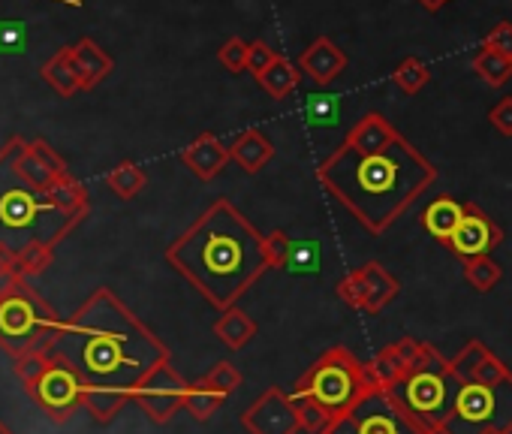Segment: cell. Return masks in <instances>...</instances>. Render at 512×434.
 Listing matches in <instances>:
<instances>
[{
  "instance_id": "1",
  "label": "cell",
  "mask_w": 512,
  "mask_h": 434,
  "mask_svg": "<svg viewBox=\"0 0 512 434\" xmlns=\"http://www.w3.org/2000/svg\"><path fill=\"white\" fill-rule=\"evenodd\" d=\"M317 181L356 217L359 227L371 236H383L437 181V166L401 133L374 151L341 139V145L320 160Z\"/></svg>"
},
{
  "instance_id": "2",
  "label": "cell",
  "mask_w": 512,
  "mask_h": 434,
  "mask_svg": "<svg viewBox=\"0 0 512 434\" xmlns=\"http://www.w3.org/2000/svg\"><path fill=\"white\" fill-rule=\"evenodd\" d=\"M55 353L64 356L88 386L136 392V386L169 362V347L106 287L94 290L61 326Z\"/></svg>"
},
{
  "instance_id": "3",
  "label": "cell",
  "mask_w": 512,
  "mask_h": 434,
  "mask_svg": "<svg viewBox=\"0 0 512 434\" xmlns=\"http://www.w3.org/2000/svg\"><path fill=\"white\" fill-rule=\"evenodd\" d=\"M166 263L211 308L226 311L269 272L266 236L220 196L166 248Z\"/></svg>"
},
{
  "instance_id": "4",
  "label": "cell",
  "mask_w": 512,
  "mask_h": 434,
  "mask_svg": "<svg viewBox=\"0 0 512 434\" xmlns=\"http://www.w3.org/2000/svg\"><path fill=\"white\" fill-rule=\"evenodd\" d=\"M374 389L377 383L371 380L368 362H362L350 347L335 344L311 362L290 395L299 404L302 431L320 434L335 416L356 410Z\"/></svg>"
},
{
  "instance_id": "5",
  "label": "cell",
  "mask_w": 512,
  "mask_h": 434,
  "mask_svg": "<svg viewBox=\"0 0 512 434\" xmlns=\"http://www.w3.org/2000/svg\"><path fill=\"white\" fill-rule=\"evenodd\" d=\"M82 217L67 214L55 205L52 193L34 187L19 169H16V142H10L0 151V227L7 230L4 245L16 248L25 245H58Z\"/></svg>"
},
{
  "instance_id": "6",
  "label": "cell",
  "mask_w": 512,
  "mask_h": 434,
  "mask_svg": "<svg viewBox=\"0 0 512 434\" xmlns=\"http://www.w3.org/2000/svg\"><path fill=\"white\" fill-rule=\"evenodd\" d=\"M64 320L25 281L0 287V347L10 356L28 350H55Z\"/></svg>"
},
{
  "instance_id": "7",
  "label": "cell",
  "mask_w": 512,
  "mask_h": 434,
  "mask_svg": "<svg viewBox=\"0 0 512 434\" xmlns=\"http://www.w3.org/2000/svg\"><path fill=\"white\" fill-rule=\"evenodd\" d=\"M458 374L452 371V362L434 347L425 341L422 347V356L419 362L407 371V377L392 389L422 422H428L437 434H440V425L446 422L449 410H452V401L458 395Z\"/></svg>"
},
{
  "instance_id": "8",
  "label": "cell",
  "mask_w": 512,
  "mask_h": 434,
  "mask_svg": "<svg viewBox=\"0 0 512 434\" xmlns=\"http://www.w3.org/2000/svg\"><path fill=\"white\" fill-rule=\"evenodd\" d=\"M440 434H512V380L461 383Z\"/></svg>"
},
{
  "instance_id": "9",
  "label": "cell",
  "mask_w": 512,
  "mask_h": 434,
  "mask_svg": "<svg viewBox=\"0 0 512 434\" xmlns=\"http://www.w3.org/2000/svg\"><path fill=\"white\" fill-rule=\"evenodd\" d=\"M350 413L356 419L359 434H437L392 389L380 386Z\"/></svg>"
},
{
  "instance_id": "10",
  "label": "cell",
  "mask_w": 512,
  "mask_h": 434,
  "mask_svg": "<svg viewBox=\"0 0 512 434\" xmlns=\"http://www.w3.org/2000/svg\"><path fill=\"white\" fill-rule=\"evenodd\" d=\"M31 398L40 404V410L49 419L67 422L76 410H85V380L64 356L55 353L52 365L34 386Z\"/></svg>"
},
{
  "instance_id": "11",
  "label": "cell",
  "mask_w": 512,
  "mask_h": 434,
  "mask_svg": "<svg viewBox=\"0 0 512 434\" xmlns=\"http://www.w3.org/2000/svg\"><path fill=\"white\" fill-rule=\"evenodd\" d=\"M247 434H299L302 416L299 404L281 386H269L263 395H256L238 416Z\"/></svg>"
},
{
  "instance_id": "12",
  "label": "cell",
  "mask_w": 512,
  "mask_h": 434,
  "mask_svg": "<svg viewBox=\"0 0 512 434\" xmlns=\"http://www.w3.org/2000/svg\"><path fill=\"white\" fill-rule=\"evenodd\" d=\"M187 389L190 383L172 368V362H160L133 392V401L139 404V410L163 425L169 422L178 410H184V401H187Z\"/></svg>"
},
{
  "instance_id": "13",
  "label": "cell",
  "mask_w": 512,
  "mask_h": 434,
  "mask_svg": "<svg viewBox=\"0 0 512 434\" xmlns=\"http://www.w3.org/2000/svg\"><path fill=\"white\" fill-rule=\"evenodd\" d=\"M500 242H503V230L476 202H464V221L455 230V236L446 242V248L458 260H473V257H491V251Z\"/></svg>"
},
{
  "instance_id": "14",
  "label": "cell",
  "mask_w": 512,
  "mask_h": 434,
  "mask_svg": "<svg viewBox=\"0 0 512 434\" xmlns=\"http://www.w3.org/2000/svg\"><path fill=\"white\" fill-rule=\"evenodd\" d=\"M452 371L458 374L461 383H482V386H497L512 380L509 365L491 350L485 347L479 338H470L452 359Z\"/></svg>"
},
{
  "instance_id": "15",
  "label": "cell",
  "mask_w": 512,
  "mask_h": 434,
  "mask_svg": "<svg viewBox=\"0 0 512 434\" xmlns=\"http://www.w3.org/2000/svg\"><path fill=\"white\" fill-rule=\"evenodd\" d=\"M422 347H425V341H419V338H401V341H395V344L380 347V350L368 359L371 380H374L380 389H395V386L407 377V371L419 362Z\"/></svg>"
},
{
  "instance_id": "16",
  "label": "cell",
  "mask_w": 512,
  "mask_h": 434,
  "mask_svg": "<svg viewBox=\"0 0 512 434\" xmlns=\"http://www.w3.org/2000/svg\"><path fill=\"white\" fill-rule=\"evenodd\" d=\"M299 70L317 85V88H329L344 70H347V52L335 43V40H329V37H317L302 55H299Z\"/></svg>"
},
{
  "instance_id": "17",
  "label": "cell",
  "mask_w": 512,
  "mask_h": 434,
  "mask_svg": "<svg viewBox=\"0 0 512 434\" xmlns=\"http://www.w3.org/2000/svg\"><path fill=\"white\" fill-rule=\"evenodd\" d=\"M229 145H223L214 133H199L190 145L181 148V163L199 178V181H211L217 178L226 163H229Z\"/></svg>"
},
{
  "instance_id": "18",
  "label": "cell",
  "mask_w": 512,
  "mask_h": 434,
  "mask_svg": "<svg viewBox=\"0 0 512 434\" xmlns=\"http://www.w3.org/2000/svg\"><path fill=\"white\" fill-rule=\"evenodd\" d=\"M229 157H232L244 172L256 175V172H263V169L272 163V157H275V142H272L263 130L250 127V130H244V133H238V136L232 139Z\"/></svg>"
},
{
  "instance_id": "19",
  "label": "cell",
  "mask_w": 512,
  "mask_h": 434,
  "mask_svg": "<svg viewBox=\"0 0 512 434\" xmlns=\"http://www.w3.org/2000/svg\"><path fill=\"white\" fill-rule=\"evenodd\" d=\"M464 221V202L452 199V196H437L425 205L422 211V227L431 239H437L440 245H446L455 230Z\"/></svg>"
},
{
  "instance_id": "20",
  "label": "cell",
  "mask_w": 512,
  "mask_h": 434,
  "mask_svg": "<svg viewBox=\"0 0 512 434\" xmlns=\"http://www.w3.org/2000/svg\"><path fill=\"white\" fill-rule=\"evenodd\" d=\"M362 278H365V287H368V305H365V314H380L383 308H389L398 293H401V281L386 269L380 266L377 260H368L365 266H359Z\"/></svg>"
},
{
  "instance_id": "21",
  "label": "cell",
  "mask_w": 512,
  "mask_h": 434,
  "mask_svg": "<svg viewBox=\"0 0 512 434\" xmlns=\"http://www.w3.org/2000/svg\"><path fill=\"white\" fill-rule=\"evenodd\" d=\"M211 329H214V335L220 338V344L229 347V350H244V347L256 338V332H260L256 320H253L247 311H241L238 305L220 311V317L214 320Z\"/></svg>"
},
{
  "instance_id": "22",
  "label": "cell",
  "mask_w": 512,
  "mask_h": 434,
  "mask_svg": "<svg viewBox=\"0 0 512 434\" xmlns=\"http://www.w3.org/2000/svg\"><path fill=\"white\" fill-rule=\"evenodd\" d=\"M130 401H133V392H127V389L88 386V383H85V410H88L91 419L100 422V425H109Z\"/></svg>"
},
{
  "instance_id": "23",
  "label": "cell",
  "mask_w": 512,
  "mask_h": 434,
  "mask_svg": "<svg viewBox=\"0 0 512 434\" xmlns=\"http://www.w3.org/2000/svg\"><path fill=\"white\" fill-rule=\"evenodd\" d=\"M73 61H76V73L82 79V91L100 85L109 73H112V58L94 43V40H82L73 49Z\"/></svg>"
},
{
  "instance_id": "24",
  "label": "cell",
  "mask_w": 512,
  "mask_h": 434,
  "mask_svg": "<svg viewBox=\"0 0 512 434\" xmlns=\"http://www.w3.org/2000/svg\"><path fill=\"white\" fill-rule=\"evenodd\" d=\"M260 82V88L272 97V100H287L296 88H299V82H302V70H299V64H293L284 52L272 61V67L256 79Z\"/></svg>"
},
{
  "instance_id": "25",
  "label": "cell",
  "mask_w": 512,
  "mask_h": 434,
  "mask_svg": "<svg viewBox=\"0 0 512 434\" xmlns=\"http://www.w3.org/2000/svg\"><path fill=\"white\" fill-rule=\"evenodd\" d=\"M470 67H473V73H476L488 88H503V85L512 79V58L503 55V52H497V49H488V46H482V49L473 55Z\"/></svg>"
},
{
  "instance_id": "26",
  "label": "cell",
  "mask_w": 512,
  "mask_h": 434,
  "mask_svg": "<svg viewBox=\"0 0 512 434\" xmlns=\"http://www.w3.org/2000/svg\"><path fill=\"white\" fill-rule=\"evenodd\" d=\"M43 79H46L61 97H73L76 91H82V79H79V73H76L73 49L58 52V55L43 67Z\"/></svg>"
},
{
  "instance_id": "27",
  "label": "cell",
  "mask_w": 512,
  "mask_h": 434,
  "mask_svg": "<svg viewBox=\"0 0 512 434\" xmlns=\"http://www.w3.org/2000/svg\"><path fill=\"white\" fill-rule=\"evenodd\" d=\"M226 404V395L217 392L205 377H199L196 383H190L187 389V401H184V410L196 419V422H208L220 407Z\"/></svg>"
},
{
  "instance_id": "28",
  "label": "cell",
  "mask_w": 512,
  "mask_h": 434,
  "mask_svg": "<svg viewBox=\"0 0 512 434\" xmlns=\"http://www.w3.org/2000/svg\"><path fill=\"white\" fill-rule=\"evenodd\" d=\"M106 184H109V190H112L118 199H136V196L145 190L148 175H145V169H142L139 163L124 160V163H118V166L106 175Z\"/></svg>"
},
{
  "instance_id": "29",
  "label": "cell",
  "mask_w": 512,
  "mask_h": 434,
  "mask_svg": "<svg viewBox=\"0 0 512 434\" xmlns=\"http://www.w3.org/2000/svg\"><path fill=\"white\" fill-rule=\"evenodd\" d=\"M52 359H55V350H28V353L13 356V374L19 377V383L25 386L28 395L34 392V386L46 374V368L52 365Z\"/></svg>"
},
{
  "instance_id": "30",
  "label": "cell",
  "mask_w": 512,
  "mask_h": 434,
  "mask_svg": "<svg viewBox=\"0 0 512 434\" xmlns=\"http://www.w3.org/2000/svg\"><path fill=\"white\" fill-rule=\"evenodd\" d=\"M52 260H55V248L52 245H25V248H19V254H16V278L13 281H31V278H37V275H43L49 266H52Z\"/></svg>"
},
{
  "instance_id": "31",
  "label": "cell",
  "mask_w": 512,
  "mask_h": 434,
  "mask_svg": "<svg viewBox=\"0 0 512 434\" xmlns=\"http://www.w3.org/2000/svg\"><path fill=\"white\" fill-rule=\"evenodd\" d=\"M461 272H464V281L476 290V293H491L500 278H503V269L494 257H473V260H461Z\"/></svg>"
},
{
  "instance_id": "32",
  "label": "cell",
  "mask_w": 512,
  "mask_h": 434,
  "mask_svg": "<svg viewBox=\"0 0 512 434\" xmlns=\"http://www.w3.org/2000/svg\"><path fill=\"white\" fill-rule=\"evenodd\" d=\"M431 82V70L422 58L410 55L392 70V85H398L407 97H416L425 85Z\"/></svg>"
},
{
  "instance_id": "33",
  "label": "cell",
  "mask_w": 512,
  "mask_h": 434,
  "mask_svg": "<svg viewBox=\"0 0 512 434\" xmlns=\"http://www.w3.org/2000/svg\"><path fill=\"white\" fill-rule=\"evenodd\" d=\"M335 296H338L347 308H353V311H362V314H365V305H368V287H365L362 272H359V269L347 272V275L335 284Z\"/></svg>"
},
{
  "instance_id": "34",
  "label": "cell",
  "mask_w": 512,
  "mask_h": 434,
  "mask_svg": "<svg viewBox=\"0 0 512 434\" xmlns=\"http://www.w3.org/2000/svg\"><path fill=\"white\" fill-rule=\"evenodd\" d=\"M320 260H323V251H320V242L314 239H302L293 245V257H290V272L293 275H317L320 272Z\"/></svg>"
},
{
  "instance_id": "35",
  "label": "cell",
  "mask_w": 512,
  "mask_h": 434,
  "mask_svg": "<svg viewBox=\"0 0 512 434\" xmlns=\"http://www.w3.org/2000/svg\"><path fill=\"white\" fill-rule=\"evenodd\" d=\"M247 55H250V43H244L241 37H229L220 49H217V61L226 73L241 76L247 70Z\"/></svg>"
},
{
  "instance_id": "36",
  "label": "cell",
  "mask_w": 512,
  "mask_h": 434,
  "mask_svg": "<svg viewBox=\"0 0 512 434\" xmlns=\"http://www.w3.org/2000/svg\"><path fill=\"white\" fill-rule=\"evenodd\" d=\"M338 97L335 94H311L308 100H305V112H308V118H311V124L317 127H332L335 124V118H338Z\"/></svg>"
},
{
  "instance_id": "37",
  "label": "cell",
  "mask_w": 512,
  "mask_h": 434,
  "mask_svg": "<svg viewBox=\"0 0 512 434\" xmlns=\"http://www.w3.org/2000/svg\"><path fill=\"white\" fill-rule=\"evenodd\" d=\"M28 46V28L19 19H0V55H22Z\"/></svg>"
},
{
  "instance_id": "38",
  "label": "cell",
  "mask_w": 512,
  "mask_h": 434,
  "mask_svg": "<svg viewBox=\"0 0 512 434\" xmlns=\"http://www.w3.org/2000/svg\"><path fill=\"white\" fill-rule=\"evenodd\" d=\"M293 239L284 233V230H272L266 236V260H269V269H287L290 266V257H293Z\"/></svg>"
},
{
  "instance_id": "39",
  "label": "cell",
  "mask_w": 512,
  "mask_h": 434,
  "mask_svg": "<svg viewBox=\"0 0 512 434\" xmlns=\"http://www.w3.org/2000/svg\"><path fill=\"white\" fill-rule=\"evenodd\" d=\"M202 377H205L217 392H223L226 398H229V395L241 386V380H244V377H241V371H238L232 362H217V365H214L211 371H205Z\"/></svg>"
},
{
  "instance_id": "40",
  "label": "cell",
  "mask_w": 512,
  "mask_h": 434,
  "mask_svg": "<svg viewBox=\"0 0 512 434\" xmlns=\"http://www.w3.org/2000/svg\"><path fill=\"white\" fill-rule=\"evenodd\" d=\"M278 55H281V52L272 49L266 40H253V43H250V55H247V73H250L253 79H260V76L272 67V61H275Z\"/></svg>"
},
{
  "instance_id": "41",
  "label": "cell",
  "mask_w": 512,
  "mask_h": 434,
  "mask_svg": "<svg viewBox=\"0 0 512 434\" xmlns=\"http://www.w3.org/2000/svg\"><path fill=\"white\" fill-rule=\"evenodd\" d=\"M482 46L497 49V52H503V55L512 58V22H497V25L485 34Z\"/></svg>"
},
{
  "instance_id": "42",
  "label": "cell",
  "mask_w": 512,
  "mask_h": 434,
  "mask_svg": "<svg viewBox=\"0 0 512 434\" xmlns=\"http://www.w3.org/2000/svg\"><path fill=\"white\" fill-rule=\"evenodd\" d=\"M488 121L494 124V130H497V133L512 136V97L497 100V103L491 106V112H488Z\"/></svg>"
},
{
  "instance_id": "43",
  "label": "cell",
  "mask_w": 512,
  "mask_h": 434,
  "mask_svg": "<svg viewBox=\"0 0 512 434\" xmlns=\"http://www.w3.org/2000/svg\"><path fill=\"white\" fill-rule=\"evenodd\" d=\"M16 254H19L16 248L0 242V278H4V281H13L16 278Z\"/></svg>"
},
{
  "instance_id": "44",
  "label": "cell",
  "mask_w": 512,
  "mask_h": 434,
  "mask_svg": "<svg viewBox=\"0 0 512 434\" xmlns=\"http://www.w3.org/2000/svg\"><path fill=\"white\" fill-rule=\"evenodd\" d=\"M419 4H422L428 13H437V10H443V7L449 4V0H419Z\"/></svg>"
},
{
  "instance_id": "45",
  "label": "cell",
  "mask_w": 512,
  "mask_h": 434,
  "mask_svg": "<svg viewBox=\"0 0 512 434\" xmlns=\"http://www.w3.org/2000/svg\"><path fill=\"white\" fill-rule=\"evenodd\" d=\"M0 434H13V431H10V425H4V422H0Z\"/></svg>"
}]
</instances>
